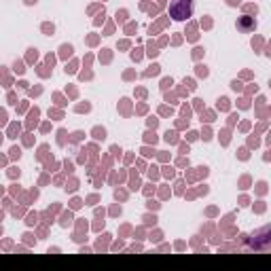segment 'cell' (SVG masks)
<instances>
[{"label": "cell", "mask_w": 271, "mask_h": 271, "mask_svg": "<svg viewBox=\"0 0 271 271\" xmlns=\"http://www.w3.org/2000/svg\"><path fill=\"white\" fill-rule=\"evenodd\" d=\"M267 191V182H258V193H265Z\"/></svg>", "instance_id": "obj_21"}, {"label": "cell", "mask_w": 271, "mask_h": 271, "mask_svg": "<svg viewBox=\"0 0 271 271\" xmlns=\"http://www.w3.org/2000/svg\"><path fill=\"white\" fill-rule=\"evenodd\" d=\"M9 153H11V157H13V159H19V157H21V150L17 148V146H13V148H11Z\"/></svg>", "instance_id": "obj_9"}, {"label": "cell", "mask_w": 271, "mask_h": 271, "mask_svg": "<svg viewBox=\"0 0 271 271\" xmlns=\"http://www.w3.org/2000/svg\"><path fill=\"white\" fill-rule=\"evenodd\" d=\"M165 140H167V142H176V140H178L176 138V131H167L165 133Z\"/></svg>", "instance_id": "obj_11"}, {"label": "cell", "mask_w": 271, "mask_h": 271, "mask_svg": "<svg viewBox=\"0 0 271 271\" xmlns=\"http://www.w3.org/2000/svg\"><path fill=\"white\" fill-rule=\"evenodd\" d=\"M197 136H199L197 131H191V133H188V140H195V138H197Z\"/></svg>", "instance_id": "obj_35"}, {"label": "cell", "mask_w": 271, "mask_h": 271, "mask_svg": "<svg viewBox=\"0 0 271 271\" xmlns=\"http://www.w3.org/2000/svg\"><path fill=\"white\" fill-rule=\"evenodd\" d=\"M4 123H7V112L0 108V125H4Z\"/></svg>", "instance_id": "obj_18"}, {"label": "cell", "mask_w": 271, "mask_h": 271, "mask_svg": "<svg viewBox=\"0 0 271 271\" xmlns=\"http://www.w3.org/2000/svg\"><path fill=\"white\" fill-rule=\"evenodd\" d=\"M265 210V205H263V201H258V205H256V212H263Z\"/></svg>", "instance_id": "obj_34"}, {"label": "cell", "mask_w": 271, "mask_h": 271, "mask_svg": "<svg viewBox=\"0 0 271 271\" xmlns=\"http://www.w3.org/2000/svg\"><path fill=\"white\" fill-rule=\"evenodd\" d=\"M231 87L235 89V91H241V83H239V80H233V83H231Z\"/></svg>", "instance_id": "obj_19"}, {"label": "cell", "mask_w": 271, "mask_h": 271, "mask_svg": "<svg viewBox=\"0 0 271 271\" xmlns=\"http://www.w3.org/2000/svg\"><path fill=\"white\" fill-rule=\"evenodd\" d=\"M23 2H25V4H36L38 0H23Z\"/></svg>", "instance_id": "obj_36"}, {"label": "cell", "mask_w": 271, "mask_h": 271, "mask_svg": "<svg viewBox=\"0 0 271 271\" xmlns=\"http://www.w3.org/2000/svg\"><path fill=\"white\" fill-rule=\"evenodd\" d=\"M57 136H59V138H57V142H59V144H64V136H66V131H64V129H59V131H57Z\"/></svg>", "instance_id": "obj_20"}, {"label": "cell", "mask_w": 271, "mask_h": 271, "mask_svg": "<svg viewBox=\"0 0 271 271\" xmlns=\"http://www.w3.org/2000/svg\"><path fill=\"white\" fill-rule=\"evenodd\" d=\"M193 15V0H172L170 17L174 21H186Z\"/></svg>", "instance_id": "obj_1"}, {"label": "cell", "mask_w": 271, "mask_h": 271, "mask_svg": "<svg viewBox=\"0 0 271 271\" xmlns=\"http://www.w3.org/2000/svg\"><path fill=\"white\" fill-rule=\"evenodd\" d=\"M146 142H153V144L157 142V136H155V131H153V133H150V131L146 133Z\"/></svg>", "instance_id": "obj_15"}, {"label": "cell", "mask_w": 271, "mask_h": 271, "mask_svg": "<svg viewBox=\"0 0 271 271\" xmlns=\"http://www.w3.org/2000/svg\"><path fill=\"white\" fill-rule=\"evenodd\" d=\"M125 17H127V11H121V13L117 11V19L119 21H125Z\"/></svg>", "instance_id": "obj_17"}, {"label": "cell", "mask_w": 271, "mask_h": 271, "mask_svg": "<svg viewBox=\"0 0 271 271\" xmlns=\"http://www.w3.org/2000/svg\"><path fill=\"white\" fill-rule=\"evenodd\" d=\"M140 57H142V53H140V49H133V51H131V59H133V62H138Z\"/></svg>", "instance_id": "obj_13"}, {"label": "cell", "mask_w": 271, "mask_h": 271, "mask_svg": "<svg viewBox=\"0 0 271 271\" xmlns=\"http://www.w3.org/2000/svg\"><path fill=\"white\" fill-rule=\"evenodd\" d=\"M80 205H83L80 199H72V208H80Z\"/></svg>", "instance_id": "obj_27"}, {"label": "cell", "mask_w": 271, "mask_h": 271, "mask_svg": "<svg viewBox=\"0 0 271 271\" xmlns=\"http://www.w3.org/2000/svg\"><path fill=\"white\" fill-rule=\"evenodd\" d=\"M250 104H248V100H239V108H248Z\"/></svg>", "instance_id": "obj_33"}, {"label": "cell", "mask_w": 271, "mask_h": 271, "mask_svg": "<svg viewBox=\"0 0 271 271\" xmlns=\"http://www.w3.org/2000/svg\"><path fill=\"white\" fill-rule=\"evenodd\" d=\"M229 142V131H223V144Z\"/></svg>", "instance_id": "obj_31"}, {"label": "cell", "mask_w": 271, "mask_h": 271, "mask_svg": "<svg viewBox=\"0 0 271 271\" xmlns=\"http://www.w3.org/2000/svg\"><path fill=\"white\" fill-rule=\"evenodd\" d=\"M153 74H159V66H157V64H153V66L146 70V76H153Z\"/></svg>", "instance_id": "obj_7"}, {"label": "cell", "mask_w": 271, "mask_h": 271, "mask_svg": "<svg viewBox=\"0 0 271 271\" xmlns=\"http://www.w3.org/2000/svg\"><path fill=\"white\" fill-rule=\"evenodd\" d=\"M218 110H229V100L227 97H220L218 100Z\"/></svg>", "instance_id": "obj_6"}, {"label": "cell", "mask_w": 271, "mask_h": 271, "mask_svg": "<svg viewBox=\"0 0 271 271\" xmlns=\"http://www.w3.org/2000/svg\"><path fill=\"white\" fill-rule=\"evenodd\" d=\"M227 4L229 7H237V4H241V0H227Z\"/></svg>", "instance_id": "obj_25"}, {"label": "cell", "mask_w": 271, "mask_h": 271, "mask_svg": "<svg viewBox=\"0 0 271 271\" xmlns=\"http://www.w3.org/2000/svg\"><path fill=\"white\" fill-rule=\"evenodd\" d=\"M74 66H76V62H74V64H70V66H66V72H74V70H76Z\"/></svg>", "instance_id": "obj_29"}, {"label": "cell", "mask_w": 271, "mask_h": 271, "mask_svg": "<svg viewBox=\"0 0 271 271\" xmlns=\"http://www.w3.org/2000/svg\"><path fill=\"white\" fill-rule=\"evenodd\" d=\"M11 136H9V138H17V133H19V125H15V123H13V125H11V131H9Z\"/></svg>", "instance_id": "obj_8"}, {"label": "cell", "mask_w": 271, "mask_h": 271, "mask_svg": "<svg viewBox=\"0 0 271 271\" xmlns=\"http://www.w3.org/2000/svg\"><path fill=\"white\" fill-rule=\"evenodd\" d=\"M172 83H174L172 78H163V80H161V89H167V87H172Z\"/></svg>", "instance_id": "obj_12"}, {"label": "cell", "mask_w": 271, "mask_h": 271, "mask_svg": "<svg viewBox=\"0 0 271 271\" xmlns=\"http://www.w3.org/2000/svg\"><path fill=\"white\" fill-rule=\"evenodd\" d=\"M70 218H72V216H70V212H68V214H64V218H62V225H64V227H68V225H70Z\"/></svg>", "instance_id": "obj_16"}, {"label": "cell", "mask_w": 271, "mask_h": 271, "mask_svg": "<svg viewBox=\"0 0 271 271\" xmlns=\"http://www.w3.org/2000/svg\"><path fill=\"white\" fill-rule=\"evenodd\" d=\"M197 74L199 76H208V68L205 66H197Z\"/></svg>", "instance_id": "obj_14"}, {"label": "cell", "mask_w": 271, "mask_h": 271, "mask_svg": "<svg viewBox=\"0 0 271 271\" xmlns=\"http://www.w3.org/2000/svg\"><path fill=\"white\" fill-rule=\"evenodd\" d=\"M42 32H45L47 36H53V32H55V25L47 21V23H42Z\"/></svg>", "instance_id": "obj_5"}, {"label": "cell", "mask_w": 271, "mask_h": 271, "mask_svg": "<svg viewBox=\"0 0 271 271\" xmlns=\"http://www.w3.org/2000/svg\"><path fill=\"white\" fill-rule=\"evenodd\" d=\"M93 138H95V140H104V138H106V129H104V127H95V129H93Z\"/></svg>", "instance_id": "obj_4"}, {"label": "cell", "mask_w": 271, "mask_h": 271, "mask_svg": "<svg viewBox=\"0 0 271 271\" xmlns=\"http://www.w3.org/2000/svg\"><path fill=\"white\" fill-rule=\"evenodd\" d=\"M9 176H19V170H17V167H11V170H9Z\"/></svg>", "instance_id": "obj_22"}, {"label": "cell", "mask_w": 271, "mask_h": 271, "mask_svg": "<svg viewBox=\"0 0 271 271\" xmlns=\"http://www.w3.org/2000/svg\"><path fill=\"white\" fill-rule=\"evenodd\" d=\"M157 123H159V121H157V119H155V117H150V119H148V125H150V127H153V129L157 127Z\"/></svg>", "instance_id": "obj_24"}, {"label": "cell", "mask_w": 271, "mask_h": 271, "mask_svg": "<svg viewBox=\"0 0 271 271\" xmlns=\"http://www.w3.org/2000/svg\"><path fill=\"white\" fill-rule=\"evenodd\" d=\"M72 51H74L72 45H62V47H59V55H62V57H70V55H72Z\"/></svg>", "instance_id": "obj_3"}, {"label": "cell", "mask_w": 271, "mask_h": 271, "mask_svg": "<svg viewBox=\"0 0 271 271\" xmlns=\"http://www.w3.org/2000/svg\"><path fill=\"white\" fill-rule=\"evenodd\" d=\"M13 68H15V72H19V74H23V72H25V68H23V64H21V62H15V66H13Z\"/></svg>", "instance_id": "obj_10"}, {"label": "cell", "mask_w": 271, "mask_h": 271, "mask_svg": "<svg viewBox=\"0 0 271 271\" xmlns=\"http://www.w3.org/2000/svg\"><path fill=\"white\" fill-rule=\"evenodd\" d=\"M25 223H28V225H34V223H36V214H30V216H28V220H25Z\"/></svg>", "instance_id": "obj_23"}, {"label": "cell", "mask_w": 271, "mask_h": 271, "mask_svg": "<svg viewBox=\"0 0 271 271\" xmlns=\"http://www.w3.org/2000/svg\"><path fill=\"white\" fill-rule=\"evenodd\" d=\"M163 174L165 176H174V170H172V167H163Z\"/></svg>", "instance_id": "obj_26"}, {"label": "cell", "mask_w": 271, "mask_h": 271, "mask_svg": "<svg viewBox=\"0 0 271 271\" xmlns=\"http://www.w3.org/2000/svg\"><path fill=\"white\" fill-rule=\"evenodd\" d=\"M250 146H258V138L254 136V138H250Z\"/></svg>", "instance_id": "obj_32"}, {"label": "cell", "mask_w": 271, "mask_h": 271, "mask_svg": "<svg viewBox=\"0 0 271 271\" xmlns=\"http://www.w3.org/2000/svg\"><path fill=\"white\" fill-rule=\"evenodd\" d=\"M239 157H241V159H248V150L241 148V150H239Z\"/></svg>", "instance_id": "obj_30"}, {"label": "cell", "mask_w": 271, "mask_h": 271, "mask_svg": "<svg viewBox=\"0 0 271 271\" xmlns=\"http://www.w3.org/2000/svg\"><path fill=\"white\" fill-rule=\"evenodd\" d=\"M184 85H188V89H195V83H193V80H191V78H188V80H186V78H184Z\"/></svg>", "instance_id": "obj_28"}, {"label": "cell", "mask_w": 271, "mask_h": 271, "mask_svg": "<svg viewBox=\"0 0 271 271\" xmlns=\"http://www.w3.org/2000/svg\"><path fill=\"white\" fill-rule=\"evenodd\" d=\"M0 142H2V136H0Z\"/></svg>", "instance_id": "obj_37"}, {"label": "cell", "mask_w": 271, "mask_h": 271, "mask_svg": "<svg viewBox=\"0 0 271 271\" xmlns=\"http://www.w3.org/2000/svg\"><path fill=\"white\" fill-rule=\"evenodd\" d=\"M256 28V21H254V17H248V15H243V17L237 19V30H241V32H250Z\"/></svg>", "instance_id": "obj_2"}]
</instances>
